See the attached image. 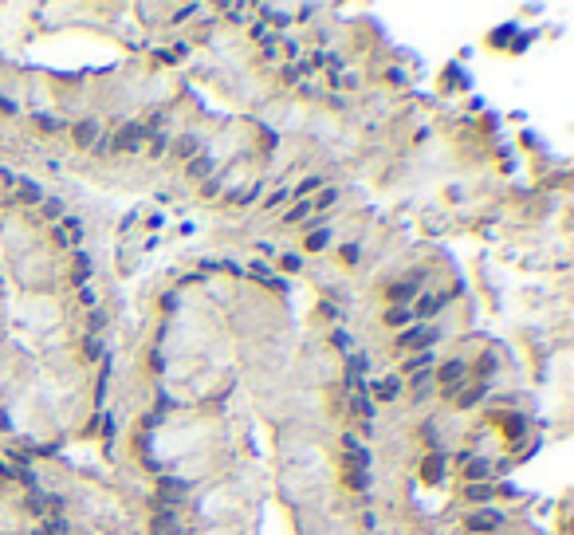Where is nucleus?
<instances>
[{
  "label": "nucleus",
  "mask_w": 574,
  "mask_h": 535,
  "mask_svg": "<svg viewBox=\"0 0 574 535\" xmlns=\"http://www.w3.org/2000/svg\"><path fill=\"white\" fill-rule=\"evenodd\" d=\"M205 173H212V158H193L189 162V178H205Z\"/></svg>",
  "instance_id": "obj_13"
},
{
  "label": "nucleus",
  "mask_w": 574,
  "mask_h": 535,
  "mask_svg": "<svg viewBox=\"0 0 574 535\" xmlns=\"http://www.w3.org/2000/svg\"><path fill=\"white\" fill-rule=\"evenodd\" d=\"M87 276H91V260H87V256H79L75 272H71V283H79V288H83V283H87Z\"/></svg>",
  "instance_id": "obj_12"
},
{
  "label": "nucleus",
  "mask_w": 574,
  "mask_h": 535,
  "mask_svg": "<svg viewBox=\"0 0 574 535\" xmlns=\"http://www.w3.org/2000/svg\"><path fill=\"white\" fill-rule=\"evenodd\" d=\"M307 212H311V201H299V205H296V209L287 212V225H296V221H303Z\"/></svg>",
  "instance_id": "obj_22"
},
{
  "label": "nucleus",
  "mask_w": 574,
  "mask_h": 535,
  "mask_svg": "<svg viewBox=\"0 0 574 535\" xmlns=\"http://www.w3.org/2000/svg\"><path fill=\"white\" fill-rule=\"evenodd\" d=\"M421 280H425V272H417L413 280H406V283H394V288L386 291L389 299H413L417 296V288H421Z\"/></svg>",
  "instance_id": "obj_6"
},
{
  "label": "nucleus",
  "mask_w": 574,
  "mask_h": 535,
  "mask_svg": "<svg viewBox=\"0 0 574 535\" xmlns=\"http://www.w3.org/2000/svg\"><path fill=\"white\" fill-rule=\"evenodd\" d=\"M476 398H484V386H480V390H468V394H465V398H460V406H472V401H476Z\"/></svg>",
  "instance_id": "obj_29"
},
{
  "label": "nucleus",
  "mask_w": 574,
  "mask_h": 535,
  "mask_svg": "<svg viewBox=\"0 0 574 535\" xmlns=\"http://www.w3.org/2000/svg\"><path fill=\"white\" fill-rule=\"evenodd\" d=\"M476 370H480L484 378H488V374H496V370H499V358H496V355H484L480 362H476Z\"/></svg>",
  "instance_id": "obj_19"
},
{
  "label": "nucleus",
  "mask_w": 574,
  "mask_h": 535,
  "mask_svg": "<svg viewBox=\"0 0 574 535\" xmlns=\"http://www.w3.org/2000/svg\"><path fill=\"white\" fill-rule=\"evenodd\" d=\"M181 496H185V485H181V480H161V500L178 504Z\"/></svg>",
  "instance_id": "obj_10"
},
{
  "label": "nucleus",
  "mask_w": 574,
  "mask_h": 535,
  "mask_svg": "<svg viewBox=\"0 0 574 535\" xmlns=\"http://www.w3.org/2000/svg\"><path fill=\"white\" fill-rule=\"evenodd\" d=\"M193 150H197V138H181V142H178V153H185V158H189Z\"/></svg>",
  "instance_id": "obj_27"
},
{
  "label": "nucleus",
  "mask_w": 574,
  "mask_h": 535,
  "mask_svg": "<svg viewBox=\"0 0 574 535\" xmlns=\"http://www.w3.org/2000/svg\"><path fill=\"white\" fill-rule=\"evenodd\" d=\"M386 323H389V327L409 323V307H389V311H386Z\"/></svg>",
  "instance_id": "obj_16"
},
{
  "label": "nucleus",
  "mask_w": 574,
  "mask_h": 535,
  "mask_svg": "<svg viewBox=\"0 0 574 535\" xmlns=\"http://www.w3.org/2000/svg\"><path fill=\"white\" fill-rule=\"evenodd\" d=\"M492 496H496V492H492V485H468V500H472V504H488Z\"/></svg>",
  "instance_id": "obj_11"
},
{
  "label": "nucleus",
  "mask_w": 574,
  "mask_h": 535,
  "mask_svg": "<svg viewBox=\"0 0 574 535\" xmlns=\"http://www.w3.org/2000/svg\"><path fill=\"white\" fill-rule=\"evenodd\" d=\"M524 417H507V437H524Z\"/></svg>",
  "instance_id": "obj_23"
},
{
  "label": "nucleus",
  "mask_w": 574,
  "mask_h": 535,
  "mask_svg": "<svg viewBox=\"0 0 574 535\" xmlns=\"http://www.w3.org/2000/svg\"><path fill=\"white\" fill-rule=\"evenodd\" d=\"M499 524H504L499 512H476V516H468V531H499Z\"/></svg>",
  "instance_id": "obj_3"
},
{
  "label": "nucleus",
  "mask_w": 574,
  "mask_h": 535,
  "mask_svg": "<svg viewBox=\"0 0 574 535\" xmlns=\"http://www.w3.org/2000/svg\"><path fill=\"white\" fill-rule=\"evenodd\" d=\"M366 366H370V362H366V355H354V358H350V378H354V374H366Z\"/></svg>",
  "instance_id": "obj_26"
},
{
  "label": "nucleus",
  "mask_w": 574,
  "mask_h": 535,
  "mask_svg": "<svg viewBox=\"0 0 574 535\" xmlns=\"http://www.w3.org/2000/svg\"><path fill=\"white\" fill-rule=\"evenodd\" d=\"M437 339H440L437 327H421V323H417V327H409V331L401 335L397 342H401V347H433Z\"/></svg>",
  "instance_id": "obj_1"
},
{
  "label": "nucleus",
  "mask_w": 574,
  "mask_h": 535,
  "mask_svg": "<svg viewBox=\"0 0 574 535\" xmlns=\"http://www.w3.org/2000/svg\"><path fill=\"white\" fill-rule=\"evenodd\" d=\"M327 240H330V232H327V229L311 232V237H307V252H319V248H327Z\"/></svg>",
  "instance_id": "obj_17"
},
{
  "label": "nucleus",
  "mask_w": 574,
  "mask_h": 535,
  "mask_svg": "<svg viewBox=\"0 0 574 535\" xmlns=\"http://www.w3.org/2000/svg\"><path fill=\"white\" fill-rule=\"evenodd\" d=\"M397 394H401V378H381V382H374V398L378 401H394Z\"/></svg>",
  "instance_id": "obj_8"
},
{
  "label": "nucleus",
  "mask_w": 574,
  "mask_h": 535,
  "mask_svg": "<svg viewBox=\"0 0 574 535\" xmlns=\"http://www.w3.org/2000/svg\"><path fill=\"white\" fill-rule=\"evenodd\" d=\"M440 472H445L440 457H429V465H425V480H440Z\"/></svg>",
  "instance_id": "obj_21"
},
{
  "label": "nucleus",
  "mask_w": 574,
  "mask_h": 535,
  "mask_svg": "<svg viewBox=\"0 0 574 535\" xmlns=\"http://www.w3.org/2000/svg\"><path fill=\"white\" fill-rule=\"evenodd\" d=\"M178 531H181V524H178L173 512H166V516L153 519V535H178Z\"/></svg>",
  "instance_id": "obj_9"
},
{
  "label": "nucleus",
  "mask_w": 574,
  "mask_h": 535,
  "mask_svg": "<svg viewBox=\"0 0 574 535\" xmlns=\"http://www.w3.org/2000/svg\"><path fill=\"white\" fill-rule=\"evenodd\" d=\"M460 378H465V362H460V358H448V362L440 366V382H445V390H456Z\"/></svg>",
  "instance_id": "obj_4"
},
{
  "label": "nucleus",
  "mask_w": 574,
  "mask_h": 535,
  "mask_svg": "<svg viewBox=\"0 0 574 535\" xmlns=\"http://www.w3.org/2000/svg\"><path fill=\"white\" fill-rule=\"evenodd\" d=\"M319 181H323V178H319V173H315V178H307V181H303V185H299V193H311V189H319Z\"/></svg>",
  "instance_id": "obj_28"
},
{
  "label": "nucleus",
  "mask_w": 574,
  "mask_h": 535,
  "mask_svg": "<svg viewBox=\"0 0 574 535\" xmlns=\"http://www.w3.org/2000/svg\"><path fill=\"white\" fill-rule=\"evenodd\" d=\"M350 406H354L358 414H362V421H366V425H370V417H374V406H370V401H366V394H354V398H350Z\"/></svg>",
  "instance_id": "obj_15"
},
{
  "label": "nucleus",
  "mask_w": 574,
  "mask_h": 535,
  "mask_svg": "<svg viewBox=\"0 0 574 535\" xmlns=\"http://www.w3.org/2000/svg\"><path fill=\"white\" fill-rule=\"evenodd\" d=\"M488 472H492L488 460H472V465H468V476H472V485H476V480L484 485V476H488Z\"/></svg>",
  "instance_id": "obj_18"
},
{
  "label": "nucleus",
  "mask_w": 574,
  "mask_h": 535,
  "mask_svg": "<svg viewBox=\"0 0 574 535\" xmlns=\"http://www.w3.org/2000/svg\"><path fill=\"white\" fill-rule=\"evenodd\" d=\"M43 217H48V221H60V217H63V201H55V197L43 201Z\"/></svg>",
  "instance_id": "obj_20"
},
{
  "label": "nucleus",
  "mask_w": 574,
  "mask_h": 535,
  "mask_svg": "<svg viewBox=\"0 0 574 535\" xmlns=\"http://www.w3.org/2000/svg\"><path fill=\"white\" fill-rule=\"evenodd\" d=\"M445 303H448L445 296H421V299H417V307H413L409 315H417V319H429V315H437Z\"/></svg>",
  "instance_id": "obj_5"
},
{
  "label": "nucleus",
  "mask_w": 574,
  "mask_h": 535,
  "mask_svg": "<svg viewBox=\"0 0 574 535\" xmlns=\"http://www.w3.org/2000/svg\"><path fill=\"white\" fill-rule=\"evenodd\" d=\"M335 197H338L335 189H323V193H319V201H315L311 209H327V205H335Z\"/></svg>",
  "instance_id": "obj_24"
},
{
  "label": "nucleus",
  "mask_w": 574,
  "mask_h": 535,
  "mask_svg": "<svg viewBox=\"0 0 574 535\" xmlns=\"http://www.w3.org/2000/svg\"><path fill=\"white\" fill-rule=\"evenodd\" d=\"M79 303H83V307H94V291L83 288V291H79Z\"/></svg>",
  "instance_id": "obj_30"
},
{
  "label": "nucleus",
  "mask_w": 574,
  "mask_h": 535,
  "mask_svg": "<svg viewBox=\"0 0 574 535\" xmlns=\"http://www.w3.org/2000/svg\"><path fill=\"white\" fill-rule=\"evenodd\" d=\"M138 142H142V126H122L114 134V150H134Z\"/></svg>",
  "instance_id": "obj_7"
},
{
  "label": "nucleus",
  "mask_w": 574,
  "mask_h": 535,
  "mask_svg": "<svg viewBox=\"0 0 574 535\" xmlns=\"http://www.w3.org/2000/svg\"><path fill=\"white\" fill-rule=\"evenodd\" d=\"M40 185H32V181H24V185H20V201L24 205H40Z\"/></svg>",
  "instance_id": "obj_14"
},
{
  "label": "nucleus",
  "mask_w": 574,
  "mask_h": 535,
  "mask_svg": "<svg viewBox=\"0 0 574 535\" xmlns=\"http://www.w3.org/2000/svg\"><path fill=\"white\" fill-rule=\"evenodd\" d=\"M299 264H303L299 256H291V252H287L283 260H279V268H283V272H299Z\"/></svg>",
  "instance_id": "obj_25"
},
{
  "label": "nucleus",
  "mask_w": 574,
  "mask_h": 535,
  "mask_svg": "<svg viewBox=\"0 0 574 535\" xmlns=\"http://www.w3.org/2000/svg\"><path fill=\"white\" fill-rule=\"evenodd\" d=\"M71 134H75V142L83 146V150H94V146H99V122L94 119H83V122H75V130H71Z\"/></svg>",
  "instance_id": "obj_2"
}]
</instances>
